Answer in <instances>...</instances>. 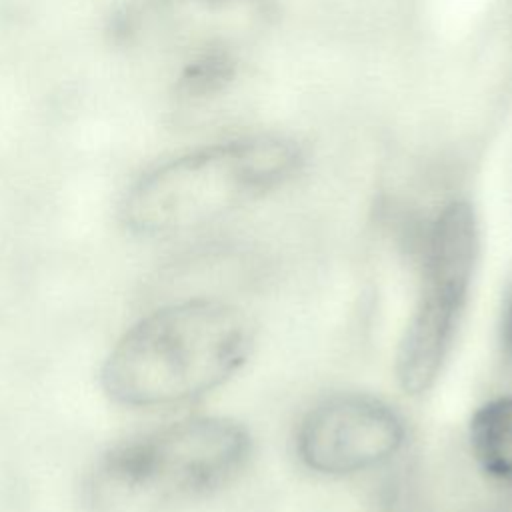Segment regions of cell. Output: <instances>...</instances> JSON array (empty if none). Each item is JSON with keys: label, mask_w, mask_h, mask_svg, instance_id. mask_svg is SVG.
Segmentation results:
<instances>
[{"label": "cell", "mask_w": 512, "mask_h": 512, "mask_svg": "<svg viewBox=\"0 0 512 512\" xmlns=\"http://www.w3.org/2000/svg\"><path fill=\"white\" fill-rule=\"evenodd\" d=\"M268 14L266 0H142L122 16L120 32L132 48L180 52L190 60L236 50L266 24Z\"/></svg>", "instance_id": "cell-6"}, {"label": "cell", "mask_w": 512, "mask_h": 512, "mask_svg": "<svg viewBox=\"0 0 512 512\" xmlns=\"http://www.w3.org/2000/svg\"><path fill=\"white\" fill-rule=\"evenodd\" d=\"M478 254L470 204H448L432 224L422 292L398 348L396 374L408 394L426 392L444 364L462 314Z\"/></svg>", "instance_id": "cell-4"}, {"label": "cell", "mask_w": 512, "mask_h": 512, "mask_svg": "<svg viewBox=\"0 0 512 512\" xmlns=\"http://www.w3.org/2000/svg\"><path fill=\"white\" fill-rule=\"evenodd\" d=\"M252 328L232 304L184 298L140 316L100 368L104 394L126 408L190 402L226 382L248 358Z\"/></svg>", "instance_id": "cell-1"}, {"label": "cell", "mask_w": 512, "mask_h": 512, "mask_svg": "<svg viewBox=\"0 0 512 512\" xmlns=\"http://www.w3.org/2000/svg\"><path fill=\"white\" fill-rule=\"evenodd\" d=\"M404 440L400 416L368 394H334L304 416L296 446L302 462L320 474L368 470L396 454Z\"/></svg>", "instance_id": "cell-5"}, {"label": "cell", "mask_w": 512, "mask_h": 512, "mask_svg": "<svg viewBox=\"0 0 512 512\" xmlns=\"http://www.w3.org/2000/svg\"><path fill=\"white\" fill-rule=\"evenodd\" d=\"M250 452L246 428L196 416L128 434L90 464L82 494L92 512H162L228 484Z\"/></svg>", "instance_id": "cell-3"}, {"label": "cell", "mask_w": 512, "mask_h": 512, "mask_svg": "<svg viewBox=\"0 0 512 512\" xmlns=\"http://www.w3.org/2000/svg\"><path fill=\"white\" fill-rule=\"evenodd\" d=\"M300 164V148L282 136L206 144L144 170L124 192L120 220L142 238L196 232L276 190Z\"/></svg>", "instance_id": "cell-2"}, {"label": "cell", "mask_w": 512, "mask_h": 512, "mask_svg": "<svg viewBox=\"0 0 512 512\" xmlns=\"http://www.w3.org/2000/svg\"><path fill=\"white\" fill-rule=\"evenodd\" d=\"M502 346L506 350V356L512 360V292L506 298L502 312Z\"/></svg>", "instance_id": "cell-8"}, {"label": "cell", "mask_w": 512, "mask_h": 512, "mask_svg": "<svg viewBox=\"0 0 512 512\" xmlns=\"http://www.w3.org/2000/svg\"><path fill=\"white\" fill-rule=\"evenodd\" d=\"M474 458L494 478L512 480V396L490 400L470 422Z\"/></svg>", "instance_id": "cell-7"}]
</instances>
